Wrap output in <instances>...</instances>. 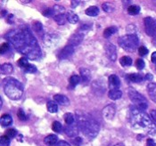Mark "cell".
I'll use <instances>...</instances> for the list:
<instances>
[{"mask_svg": "<svg viewBox=\"0 0 156 146\" xmlns=\"http://www.w3.org/2000/svg\"><path fill=\"white\" fill-rule=\"evenodd\" d=\"M147 92H148V95L151 98V100H153V102H154L156 103V83L148 84Z\"/></svg>", "mask_w": 156, "mask_h": 146, "instance_id": "9a60e30c", "label": "cell"}, {"mask_svg": "<svg viewBox=\"0 0 156 146\" xmlns=\"http://www.w3.org/2000/svg\"><path fill=\"white\" fill-rule=\"evenodd\" d=\"M71 4H72V6L73 8H75V7H77V5L80 4V2L79 1H72L71 2Z\"/></svg>", "mask_w": 156, "mask_h": 146, "instance_id": "816d5d0a", "label": "cell"}, {"mask_svg": "<svg viewBox=\"0 0 156 146\" xmlns=\"http://www.w3.org/2000/svg\"><path fill=\"white\" fill-rule=\"evenodd\" d=\"M153 78H154V76H153L151 73L146 74V75H145V77H144V79H145V80H149V81L153 80Z\"/></svg>", "mask_w": 156, "mask_h": 146, "instance_id": "c3c4849f", "label": "cell"}, {"mask_svg": "<svg viewBox=\"0 0 156 146\" xmlns=\"http://www.w3.org/2000/svg\"><path fill=\"white\" fill-rule=\"evenodd\" d=\"M9 50V44L8 43H3L1 45V47H0V53L3 54H5V52H7Z\"/></svg>", "mask_w": 156, "mask_h": 146, "instance_id": "b9f144b4", "label": "cell"}, {"mask_svg": "<svg viewBox=\"0 0 156 146\" xmlns=\"http://www.w3.org/2000/svg\"><path fill=\"white\" fill-rule=\"evenodd\" d=\"M17 134V131L15 130V129H13V128H9L7 131H6V133H5V135H7L10 139L11 138H13L15 135Z\"/></svg>", "mask_w": 156, "mask_h": 146, "instance_id": "60d3db41", "label": "cell"}, {"mask_svg": "<svg viewBox=\"0 0 156 146\" xmlns=\"http://www.w3.org/2000/svg\"><path fill=\"white\" fill-rule=\"evenodd\" d=\"M12 17H13V16H12V14H9V15H8V19H7V21H8V23H12Z\"/></svg>", "mask_w": 156, "mask_h": 146, "instance_id": "f5cc1de1", "label": "cell"}, {"mask_svg": "<svg viewBox=\"0 0 156 146\" xmlns=\"http://www.w3.org/2000/svg\"><path fill=\"white\" fill-rule=\"evenodd\" d=\"M129 97L137 109L144 111V109L148 107V103H147L145 97L133 88L129 89Z\"/></svg>", "mask_w": 156, "mask_h": 146, "instance_id": "8992f818", "label": "cell"}, {"mask_svg": "<svg viewBox=\"0 0 156 146\" xmlns=\"http://www.w3.org/2000/svg\"><path fill=\"white\" fill-rule=\"evenodd\" d=\"M17 63H18V66L21 67L23 70H24L29 65V62H28V60L26 57H22L19 61H17Z\"/></svg>", "mask_w": 156, "mask_h": 146, "instance_id": "e575fe53", "label": "cell"}, {"mask_svg": "<svg viewBox=\"0 0 156 146\" xmlns=\"http://www.w3.org/2000/svg\"><path fill=\"white\" fill-rule=\"evenodd\" d=\"M76 119L79 129L87 139H94L99 133L98 123L83 111L76 112Z\"/></svg>", "mask_w": 156, "mask_h": 146, "instance_id": "3957f363", "label": "cell"}, {"mask_svg": "<svg viewBox=\"0 0 156 146\" xmlns=\"http://www.w3.org/2000/svg\"><path fill=\"white\" fill-rule=\"evenodd\" d=\"M0 122L3 127H8L12 123V118L9 114H3L1 116Z\"/></svg>", "mask_w": 156, "mask_h": 146, "instance_id": "d6986e66", "label": "cell"}, {"mask_svg": "<svg viewBox=\"0 0 156 146\" xmlns=\"http://www.w3.org/2000/svg\"><path fill=\"white\" fill-rule=\"evenodd\" d=\"M136 67L137 70H139V71L143 70L144 68V60H142V59H137V60L136 61Z\"/></svg>", "mask_w": 156, "mask_h": 146, "instance_id": "ab89813d", "label": "cell"}, {"mask_svg": "<svg viewBox=\"0 0 156 146\" xmlns=\"http://www.w3.org/2000/svg\"><path fill=\"white\" fill-rule=\"evenodd\" d=\"M144 28L145 32L148 36H156V21L152 17H146L144 18Z\"/></svg>", "mask_w": 156, "mask_h": 146, "instance_id": "ba28073f", "label": "cell"}, {"mask_svg": "<svg viewBox=\"0 0 156 146\" xmlns=\"http://www.w3.org/2000/svg\"><path fill=\"white\" fill-rule=\"evenodd\" d=\"M155 69H156V65H155Z\"/></svg>", "mask_w": 156, "mask_h": 146, "instance_id": "9f6ffc18", "label": "cell"}, {"mask_svg": "<svg viewBox=\"0 0 156 146\" xmlns=\"http://www.w3.org/2000/svg\"><path fill=\"white\" fill-rule=\"evenodd\" d=\"M55 146H71L70 145V144H68L67 142H65V141H60V142H58L57 144H56V145Z\"/></svg>", "mask_w": 156, "mask_h": 146, "instance_id": "bcb514c9", "label": "cell"}, {"mask_svg": "<svg viewBox=\"0 0 156 146\" xmlns=\"http://www.w3.org/2000/svg\"><path fill=\"white\" fill-rule=\"evenodd\" d=\"M128 12L131 15H136L137 13H139V12H140V7L138 5H129L128 7Z\"/></svg>", "mask_w": 156, "mask_h": 146, "instance_id": "4dcf8cb0", "label": "cell"}, {"mask_svg": "<svg viewBox=\"0 0 156 146\" xmlns=\"http://www.w3.org/2000/svg\"><path fill=\"white\" fill-rule=\"evenodd\" d=\"M130 121L133 127L136 129H144L148 134L155 135L156 124L151 120L150 117L141 109L136 107L130 109Z\"/></svg>", "mask_w": 156, "mask_h": 146, "instance_id": "7a4b0ae2", "label": "cell"}, {"mask_svg": "<svg viewBox=\"0 0 156 146\" xmlns=\"http://www.w3.org/2000/svg\"><path fill=\"white\" fill-rule=\"evenodd\" d=\"M23 71L26 73H35L37 71V68L36 66H34V65L29 63V65L24 69Z\"/></svg>", "mask_w": 156, "mask_h": 146, "instance_id": "d590c367", "label": "cell"}, {"mask_svg": "<svg viewBox=\"0 0 156 146\" xmlns=\"http://www.w3.org/2000/svg\"><path fill=\"white\" fill-rule=\"evenodd\" d=\"M115 146H123L121 144H117V145H115Z\"/></svg>", "mask_w": 156, "mask_h": 146, "instance_id": "11a10c76", "label": "cell"}, {"mask_svg": "<svg viewBox=\"0 0 156 146\" xmlns=\"http://www.w3.org/2000/svg\"><path fill=\"white\" fill-rule=\"evenodd\" d=\"M102 113H103V116L107 119V120H112L115 113H116V109H115V106L112 105V104H109L107 106H105L103 110H102Z\"/></svg>", "mask_w": 156, "mask_h": 146, "instance_id": "8fae6325", "label": "cell"}, {"mask_svg": "<svg viewBox=\"0 0 156 146\" xmlns=\"http://www.w3.org/2000/svg\"><path fill=\"white\" fill-rule=\"evenodd\" d=\"M138 54L141 56H144V55H146L148 54V49L146 48L145 47H140L138 48Z\"/></svg>", "mask_w": 156, "mask_h": 146, "instance_id": "ee69618b", "label": "cell"}, {"mask_svg": "<svg viewBox=\"0 0 156 146\" xmlns=\"http://www.w3.org/2000/svg\"><path fill=\"white\" fill-rule=\"evenodd\" d=\"M102 7H103L104 11L106 12H111L113 11V6H112V5H111V4H109V3H104L103 5H102Z\"/></svg>", "mask_w": 156, "mask_h": 146, "instance_id": "8d00e7d4", "label": "cell"}, {"mask_svg": "<svg viewBox=\"0 0 156 146\" xmlns=\"http://www.w3.org/2000/svg\"><path fill=\"white\" fill-rule=\"evenodd\" d=\"M5 38L18 52L30 60H38L42 53L36 37L28 27L14 29L5 34Z\"/></svg>", "mask_w": 156, "mask_h": 146, "instance_id": "6da1fadb", "label": "cell"}, {"mask_svg": "<svg viewBox=\"0 0 156 146\" xmlns=\"http://www.w3.org/2000/svg\"><path fill=\"white\" fill-rule=\"evenodd\" d=\"M60 37L55 33H48L43 36V42L47 47H55L58 45Z\"/></svg>", "mask_w": 156, "mask_h": 146, "instance_id": "52a82bcc", "label": "cell"}, {"mask_svg": "<svg viewBox=\"0 0 156 146\" xmlns=\"http://www.w3.org/2000/svg\"><path fill=\"white\" fill-rule=\"evenodd\" d=\"M118 42L121 48L124 49L127 52L132 53L137 48L138 44H139V39L135 33H131V34L120 36Z\"/></svg>", "mask_w": 156, "mask_h": 146, "instance_id": "5b68a950", "label": "cell"}, {"mask_svg": "<svg viewBox=\"0 0 156 146\" xmlns=\"http://www.w3.org/2000/svg\"><path fill=\"white\" fill-rule=\"evenodd\" d=\"M64 132L69 137H77L79 133L78 124L74 123L72 125H66V127H64Z\"/></svg>", "mask_w": 156, "mask_h": 146, "instance_id": "7c38bea8", "label": "cell"}, {"mask_svg": "<svg viewBox=\"0 0 156 146\" xmlns=\"http://www.w3.org/2000/svg\"><path fill=\"white\" fill-rule=\"evenodd\" d=\"M74 49H75L74 47H72L71 45H67V46L59 53L58 57H59L60 59H67V58L71 57L72 54H73V53H74Z\"/></svg>", "mask_w": 156, "mask_h": 146, "instance_id": "5bb4252c", "label": "cell"}, {"mask_svg": "<svg viewBox=\"0 0 156 146\" xmlns=\"http://www.w3.org/2000/svg\"><path fill=\"white\" fill-rule=\"evenodd\" d=\"M108 85L110 90H118L120 86V78L116 75H111L109 77Z\"/></svg>", "mask_w": 156, "mask_h": 146, "instance_id": "4fadbf2b", "label": "cell"}, {"mask_svg": "<svg viewBox=\"0 0 156 146\" xmlns=\"http://www.w3.org/2000/svg\"><path fill=\"white\" fill-rule=\"evenodd\" d=\"M128 78L134 83H140L143 80V78L138 73H131L128 75Z\"/></svg>", "mask_w": 156, "mask_h": 146, "instance_id": "7402d4cb", "label": "cell"}, {"mask_svg": "<svg viewBox=\"0 0 156 146\" xmlns=\"http://www.w3.org/2000/svg\"><path fill=\"white\" fill-rule=\"evenodd\" d=\"M80 78L83 79V81L87 82L91 78V73L90 71L87 68H80Z\"/></svg>", "mask_w": 156, "mask_h": 146, "instance_id": "ac0fdd59", "label": "cell"}, {"mask_svg": "<svg viewBox=\"0 0 156 146\" xmlns=\"http://www.w3.org/2000/svg\"><path fill=\"white\" fill-rule=\"evenodd\" d=\"M120 62L123 67H129L132 64V59L129 56H123L120 59Z\"/></svg>", "mask_w": 156, "mask_h": 146, "instance_id": "f1b7e54d", "label": "cell"}, {"mask_svg": "<svg viewBox=\"0 0 156 146\" xmlns=\"http://www.w3.org/2000/svg\"><path fill=\"white\" fill-rule=\"evenodd\" d=\"M5 13L6 14V11H3L2 12V16H5Z\"/></svg>", "mask_w": 156, "mask_h": 146, "instance_id": "db71d44e", "label": "cell"}, {"mask_svg": "<svg viewBox=\"0 0 156 146\" xmlns=\"http://www.w3.org/2000/svg\"><path fill=\"white\" fill-rule=\"evenodd\" d=\"M52 129L55 132V133H61L62 130V126L59 121H55L52 125Z\"/></svg>", "mask_w": 156, "mask_h": 146, "instance_id": "d6a6232c", "label": "cell"}, {"mask_svg": "<svg viewBox=\"0 0 156 146\" xmlns=\"http://www.w3.org/2000/svg\"><path fill=\"white\" fill-rule=\"evenodd\" d=\"M0 71H1V74L3 75H9L12 72L13 68L11 63H4L1 65Z\"/></svg>", "mask_w": 156, "mask_h": 146, "instance_id": "ffe728a7", "label": "cell"}, {"mask_svg": "<svg viewBox=\"0 0 156 146\" xmlns=\"http://www.w3.org/2000/svg\"><path fill=\"white\" fill-rule=\"evenodd\" d=\"M42 14H43L44 16H46V17H51V16L55 15V12H54V10H53V9H46V10L43 11Z\"/></svg>", "mask_w": 156, "mask_h": 146, "instance_id": "7bdbcfd3", "label": "cell"}, {"mask_svg": "<svg viewBox=\"0 0 156 146\" xmlns=\"http://www.w3.org/2000/svg\"><path fill=\"white\" fill-rule=\"evenodd\" d=\"M53 10L55 12V16L57 14H60V13H63V12H64V8L61 5H55Z\"/></svg>", "mask_w": 156, "mask_h": 146, "instance_id": "f35d334b", "label": "cell"}, {"mask_svg": "<svg viewBox=\"0 0 156 146\" xmlns=\"http://www.w3.org/2000/svg\"><path fill=\"white\" fill-rule=\"evenodd\" d=\"M147 145L148 146H156V144H155V142L153 140V139H148L147 140Z\"/></svg>", "mask_w": 156, "mask_h": 146, "instance_id": "681fc988", "label": "cell"}, {"mask_svg": "<svg viewBox=\"0 0 156 146\" xmlns=\"http://www.w3.org/2000/svg\"><path fill=\"white\" fill-rule=\"evenodd\" d=\"M64 121L66 123V125H72V124H74L75 123V118H74L73 114L70 113V112L65 113V115H64Z\"/></svg>", "mask_w": 156, "mask_h": 146, "instance_id": "f546056e", "label": "cell"}, {"mask_svg": "<svg viewBox=\"0 0 156 146\" xmlns=\"http://www.w3.org/2000/svg\"><path fill=\"white\" fill-rule=\"evenodd\" d=\"M54 100H55V102H57L61 105H69L70 103V100L68 99V97H66L65 96L62 95H55L54 96Z\"/></svg>", "mask_w": 156, "mask_h": 146, "instance_id": "e0dca14e", "label": "cell"}, {"mask_svg": "<svg viewBox=\"0 0 156 146\" xmlns=\"http://www.w3.org/2000/svg\"><path fill=\"white\" fill-rule=\"evenodd\" d=\"M150 115H151L152 119L156 122V109H152V110L150 111Z\"/></svg>", "mask_w": 156, "mask_h": 146, "instance_id": "7dc6e473", "label": "cell"}, {"mask_svg": "<svg viewBox=\"0 0 156 146\" xmlns=\"http://www.w3.org/2000/svg\"><path fill=\"white\" fill-rule=\"evenodd\" d=\"M54 19H55V23L58 25L65 24V23L67 21L66 14H64V13H60V14H57V15L54 16Z\"/></svg>", "mask_w": 156, "mask_h": 146, "instance_id": "484cf974", "label": "cell"}, {"mask_svg": "<svg viewBox=\"0 0 156 146\" xmlns=\"http://www.w3.org/2000/svg\"><path fill=\"white\" fill-rule=\"evenodd\" d=\"M47 107H48V111L51 112V113H55V112L58 111V105L54 101L48 102V104H47Z\"/></svg>", "mask_w": 156, "mask_h": 146, "instance_id": "83f0119b", "label": "cell"}, {"mask_svg": "<svg viewBox=\"0 0 156 146\" xmlns=\"http://www.w3.org/2000/svg\"><path fill=\"white\" fill-rule=\"evenodd\" d=\"M84 31L81 30H80L78 32L74 33V34L71 36V38H70V40H69V45H71V46L74 47H77V46H79V45L82 42V40L84 39Z\"/></svg>", "mask_w": 156, "mask_h": 146, "instance_id": "9c48e42d", "label": "cell"}, {"mask_svg": "<svg viewBox=\"0 0 156 146\" xmlns=\"http://www.w3.org/2000/svg\"><path fill=\"white\" fill-rule=\"evenodd\" d=\"M32 27H33V30H35V32L37 33L38 35H42V36H44V29H43V25L41 23L39 22H34L33 24H32Z\"/></svg>", "mask_w": 156, "mask_h": 146, "instance_id": "603a6c76", "label": "cell"}, {"mask_svg": "<svg viewBox=\"0 0 156 146\" xmlns=\"http://www.w3.org/2000/svg\"><path fill=\"white\" fill-rule=\"evenodd\" d=\"M66 18H67V21L69 23H72V24H75V23H79V21H80L79 16L75 12H72V11L67 12V13H66Z\"/></svg>", "mask_w": 156, "mask_h": 146, "instance_id": "44dd1931", "label": "cell"}, {"mask_svg": "<svg viewBox=\"0 0 156 146\" xmlns=\"http://www.w3.org/2000/svg\"><path fill=\"white\" fill-rule=\"evenodd\" d=\"M10 144V138L7 135H2L0 140V145L1 146H9Z\"/></svg>", "mask_w": 156, "mask_h": 146, "instance_id": "836d02e7", "label": "cell"}, {"mask_svg": "<svg viewBox=\"0 0 156 146\" xmlns=\"http://www.w3.org/2000/svg\"><path fill=\"white\" fill-rule=\"evenodd\" d=\"M105 54H106L107 57L111 61H116V59H117V51H116V47H115V46L113 44L107 43L105 46Z\"/></svg>", "mask_w": 156, "mask_h": 146, "instance_id": "30bf717a", "label": "cell"}, {"mask_svg": "<svg viewBox=\"0 0 156 146\" xmlns=\"http://www.w3.org/2000/svg\"><path fill=\"white\" fill-rule=\"evenodd\" d=\"M116 32H117V28H116V27H113V26L108 27V28H106V29L104 30V36H105V38H108V37H110L112 35L115 34Z\"/></svg>", "mask_w": 156, "mask_h": 146, "instance_id": "4316f807", "label": "cell"}, {"mask_svg": "<svg viewBox=\"0 0 156 146\" xmlns=\"http://www.w3.org/2000/svg\"><path fill=\"white\" fill-rule=\"evenodd\" d=\"M151 61L153 63H154L156 65V52H154L152 54V56H151Z\"/></svg>", "mask_w": 156, "mask_h": 146, "instance_id": "f907efd6", "label": "cell"}, {"mask_svg": "<svg viewBox=\"0 0 156 146\" xmlns=\"http://www.w3.org/2000/svg\"><path fill=\"white\" fill-rule=\"evenodd\" d=\"M80 79L81 78L80 76H77V75H72V77L70 78L69 81H70V85H72V86H75L77 85L80 82Z\"/></svg>", "mask_w": 156, "mask_h": 146, "instance_id": "1f68e13d", "label": "cell"}, {"mask_svg": "<svg viewBox=\"0 0 156 146\" xmlns=\"http://www.w3.org/2000/svg\"><path fill=\"white\" fill-rule=\"evenodd\" d=\"M81 143H82V140H81V138L79 137V136H77V137L73 140V144L76 146H80L81 144Z\"/></svg>", "mask_w": 156, "mask_h": 146, "instance_id": "f6af8a7d", "label": "cell"}, {"mask_svg": "<svg viewBox=\"0 0 156 146\" xmlns=\"http://www.w3.org/2000/svg\"><path fill=\"white\" fill-rule=\"evenodd\" d=\"M17 117L22 121H25L27 120V116H26L25 112L22 109H18V111H17Z\"/></svg>", "mask_w": 156, "mask_h": 146, "instance_id": "74e56055", "label": "cell"}, {"mask_svg": "<svg viewBox=\"0 0 156 146\" xmlns=\"http://www.w3.org/2000/svg\"><path fill=\"white\" fill-rule=\"evenodd\" d=\"M85 12H86L87 15L94 17V16L98 15V13H99V9H98V7L96 6V5H92V6H89L88 8H87Z\"/></svg>", "mask_w": 156, "mask_h": 146, "instance_id": "d4e9b609", "label": "cell"}, {"mask_svg": "<svg viewBox=\"0 0 156 146\" xmlns=\"http://www.w3.org/2000/svg\"><path fill=\"white\" fill-rule=\"evenodd\" d=\"M108 96L110 99L112 100H118L122 96V92L120 90H110V92L108 93Z\"/></svg>", "mask_w": 156, "mask_h": 146, "instance_id": "cb8c5ba5", "label": "cell"}, {"mask_svg": "<svg viewBox=\"0 0 156 146\" xmlns=\"http://www.w3.org/2000/svg\"><path fill=\"white\" fill-rule=\"evenodd\" d=\"M57 141H58V137L55 134H48V136L45 137L44 139V143L49 146L56 145L57 144Z\"/></svg>", "mask_w": 156, "mask_h": 146, "instance_id": "2e32d148", "label": "cell"}, {"mask_svg": "<svg viewBox=\"0 0 156 146\" xmlns=\"http://www.w3.org/2000/svg\"><path fill=\"white\" fill-rule=\"evenodd\" d=\"M4 92L11 100H19L23 94V85L13 78H6L3 81Z\"/></svg>", "mask_w": 156, "mask_h": 146, "instance_id": "277c9868", "label": "cell"}]
</instances>
